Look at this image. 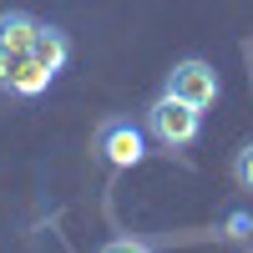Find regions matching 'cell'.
<instances>
[{"label": "cell", "instance_id": "cell-1", "mask_svg": "<svg viewBox=\"0 0 253 253\" xmlns=\"http://www.w3.org/2000/svg\"><path fill=\"white\" fill-rule=\"evenodd\" d=\"M36 31H41V20L31 10H0V91L15 101L46 96L56 81V71L36 51Z\"/></svg>", "mask_w": 253, "mask_h": 253}, {"label": "cell", "instance_id": "cell-8", "mask_svg": "<svg viewBox=\"0 0 253 253\" xmlns=\"http://www.w3.org/2000/svg\"><path fill=\"white\" fill-rule=\"evenodd\" d=\"M248 253H253V248H248Z\"/></svg>", "mask_w": 253, "mask_h": 253}, {"label": "cell", "instance_id": "cell-6", "mask_svg": "<svg viewBox=\"0 0 253 253\" xmlns=\"http://www.w3.org/2000/svg\"><path fill=\"white\" fill-rule=\"evenodd\" d=\"M96 253H157V248L147 243V238H107Z\"/></svg>", "mask_w": 253, "mask_h": 253}, {"label": "cell", "instance_id": "cell-7", "mask_svg": "<svg viewBox=\"0 0 253 253\" xmlns=\"http://www.w3.org/2000/svg\"><path fill=\"white\" fill-rule=\"evenodd\" d=\"M243 233H248V218L233 213V218H228V238H243Z\"/></svg>", "mask_w": 253, "mask_h": 253}, {"label": "cell", "instance_id": "cell-5", "mask_svg": "<svg viewBox=\"0 0 253 253\" xmlns=\"http://www.w3.org/2000/svg\"><path fill=\"white\" fill-rule=\"evenodd\" d=\"M233 182L243 187V193H253V142H248L243 152L233 157Z\"/></svg>", "mask_w": 253, "mask_h": 253}, {"label": "cell", "instance_id": "cell-3", "mask_svg": "<svg viewBox=\"0 0 253 253\" xmlns=\"http://www.w3.org/2000/svg\"><path fill=\"white\" fill-rule=\"evenodd\" d=\"M91 147H96V157L107 162L112 172L142 167V157H147V126H137L132 117H107V122L96 126Z\"/></svg>", "mask_w": 253, "mask_h": 253}, {"label": "cell", "instance_id": "cell-4", "mask_svg": "<svg viewBox=\"0 0 253 253\" xmlns=\"http://www.w3.org/2000/svg\"><path fill=\"white\" fill-rule=\"evenodd\" d=\"M162 91H172V96H182V101H193L198 112H208V107L223 96V81H218V66H213V61L187 56V61H177V66L167 71Z\"/></svg>", "mask_w": 253, "mask_h": 253}, {"label": "cell", "instance_id": "cell-2", "mask_svg": "<svg viewBox=\"0 0 253 253\" xmlns=\"http://www.w3.org/2000/svg\"><path fill=\"white\" fill-rule=\"evenodd\" d=\"M142 126H147V137H152L157 147H167V152H182V147H193V142L203 137V112L193 107V101L162 91L157 101H147Z\"/></svg>", "mask_w": 253, "mask_h": 253}]
</instances>
